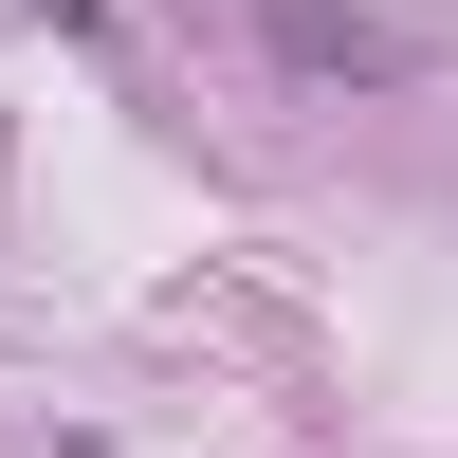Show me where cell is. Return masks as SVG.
<instances>
[{"label": "cell", "mask_w": 458, "mask_h": 458, "mask_svg": "<svg viewBox=\"0 0 458 458\" xmlns=\"http://www.w3.org/2000/svg\"><path fill=\"white\" fill-rule=\"evenodd\" d=\"M239 37L293 73V92H422L440 73V37L386 19V0H239Z\"/></svg>", "instance_id": "obj_1"}]
</instances>
